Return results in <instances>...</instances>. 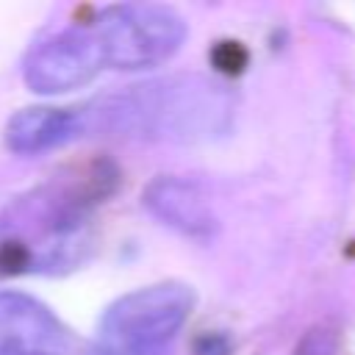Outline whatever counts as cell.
<instances>
[{
    "mask_svg": "<svg viewBox=\"0 0 355 355\" xmlns=\"http://www.w3.org/2000/svg\"><path fill=\"white\" fill-rule=\"evenodd\" d=\"M105 67V53L92 28H69L39 47L25 61V80L33 92L55 94L89 83Z\"/></svg>",
    "mask_w": 355,
    "mask_h": 355,
    "instance_id": "3",
    "label": "cell"
},
{
    "mask_svg": "<svg viewBox=\"0 0 355 355\" xmlns=\"http://www.w3.org/2000/svg\"><path fill=\"white\" fill-rule=\"evenodd\" d=\"M72 330L39 300L0 291V355H75Z\"/></svg>",
    "mask_w": 355,
    "mask_h": 355,
    "instance_id": "4",
    "label": "cell"
},
{
    "mask_svg": "<svg viewBox=\"0 0 355 355\" xmlns=\"http://www.w3.org/2000/svg\"><path fill=\"white\" fill-rule=\"evenodd\" d=\"M80 114L69 108H25L11 116L6 141L17 153H42L69 141L80 130Z\"/></svg>",
    "mask_w": 355,
    "mask_h": 355,
    "instance_id": "5",
    "label": "cell"
},
{
    "mask_svg": "<svg viewBox=\"0 0 355 355\" xmlns=\"http://www.w3.org/2000/svg\"><path fill=\"white\" fill-rule=\"evenodd\" d=\"M191 305L194 294L180 283L136 288L105 311L100 347L105 355H147L186 324Z\"/></svg>",
    "mask_w": 355,
    "mask_h": 355,
    "instance_id": "1",
    "label": "cell"
},
{
    "mask_svg": "<svg viewBox=\"0 0 355 355\" xmlns=\"http://www.w3.org/2000/svg\"><path fill=\"white\" fill-rule=\"evenodd\" d=\"M92 31L103 44L105 64L119 69L155 67L172 58L186 36L183 19L166 6H114Z\"/></svg>",
    "mask_w": 355,
    "mask_h": 355,
    "instance_id": "2",
    "label": "cell"
}]
</instances>
